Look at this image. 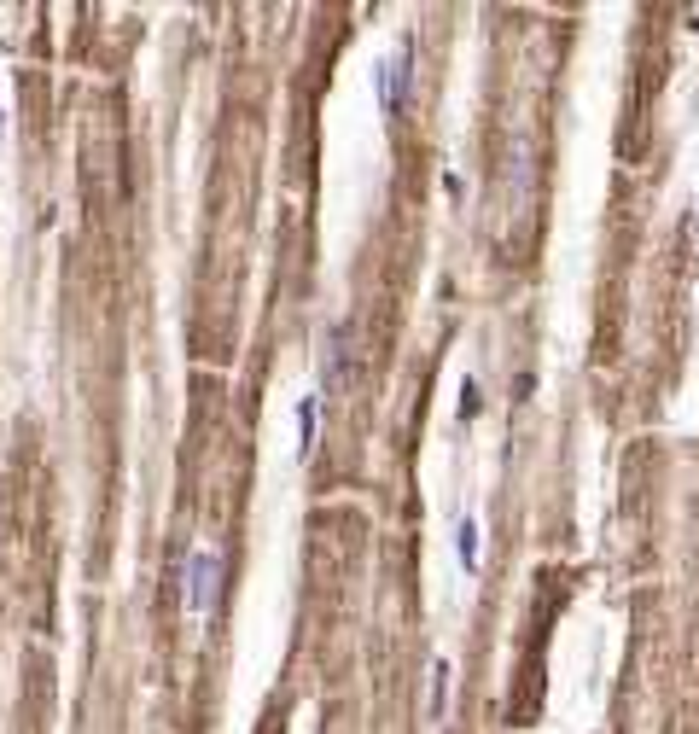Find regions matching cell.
I'll return each instance as SVG.
<instances>
[{"label":"cell","mask_w":699,"mask_h":734,"mask_svg":"<svg viewBox=\"0 0 699 734\" xmlns=\"http://www.w3.org/2000/svg\"><path fill=\"white\" fill-rule=\"evenodd\" d=\"M216 595H222V554H216V548H199V554L187 560V612H193V618H210Z\"/></svg>","instance_id":"cell-1"},{"label":"cell","mask_w":699,"mask_h":734,"mask_svg":"<svg viewBox=\"0 0 699 734\" xmlns=\"http://www.w3.org/2000/svg\"><path fill=\"white\" fill-rule=\"evenodd\" d=\"M408 82H414V70H408V41H402L385 65H373V94H379V111H385V117H397V111H402Z\"/></svg>","instance_id":"cell-2"},{"label":"cell","mask_w":699,"mask_h":734,"mask_svg":"<svg viewBox=\"0 0 699 734\" xmlns=\"http://www.w3.org/2000/svg\"><path fill=\"white\" fill-rule=\"evenodd\" d=\"M350 321H338L333 333H327V356H321V385L327 391H344V379H350Z\"/></svg>","instance_id":"cell-3"},{"label":"cell","mask_w":699,"mask_h":734,"mask_svg":"<svg viewBox=\"0 0 699 734\" xmlns=\"http://www.w3.org/2000/svg\"><path fill=\"white\" fill-rule=\"evenodd\" d=\"M455 554H461L466 571H478V525H472V519H461V525H455Z\"/></svg>","instance_id":"cell-4"},{"label":"cell","mask_w":699,"mask_h":734,"mask_svg":"<svg viewBox=\"0 0 699 734\" xmlns=\"http://www.w3.org/2000/svg\"><path fill=\"white\" fill-rule=\"evenodd\" d=\"M298 437H303V455H309V443H315V397H303L298 408Z\"/></svg>","instance_id":"cell-5"},{"label":"cell","mask_w":699,"mask_h":734,"mask_svg":"<svg viewBox=\"0 0 699 734\" xmlns=\"http://www.w3.org/2000/svg\"><path fill=\"white\" fill-rule=\"evenodd\" d=\"M432 676H437V682H432V711H443V694H449V665H437Z\"/></svg>","instance_id":"cell-6"},{"label":"cell","mask_w":699,"mask_h":734,"mask_svg":"<svg viewBox=\"0 0 699 734\" xmlns=\"http://www.w3.org/2000/svg\"><path fill=\"white\" fill-rule=\"evenodd\" d=\"M461 414H478V385H472V379L461 385Z\"/></svg>","instance_id":"cell-7"},{"label":"cell","mask_w":699,"mask_h":734,"mask_svg":"<svg viewBox=\"0 0 699 734\" xmlns=\"http://www.w3.org/2000/svg\"><path fill=\"white\" fill-rule=\"evenodd\" d=\"M694 30H699V12H694Z\"/></svg>","instance_id":"cell-8"}]
</instances>
